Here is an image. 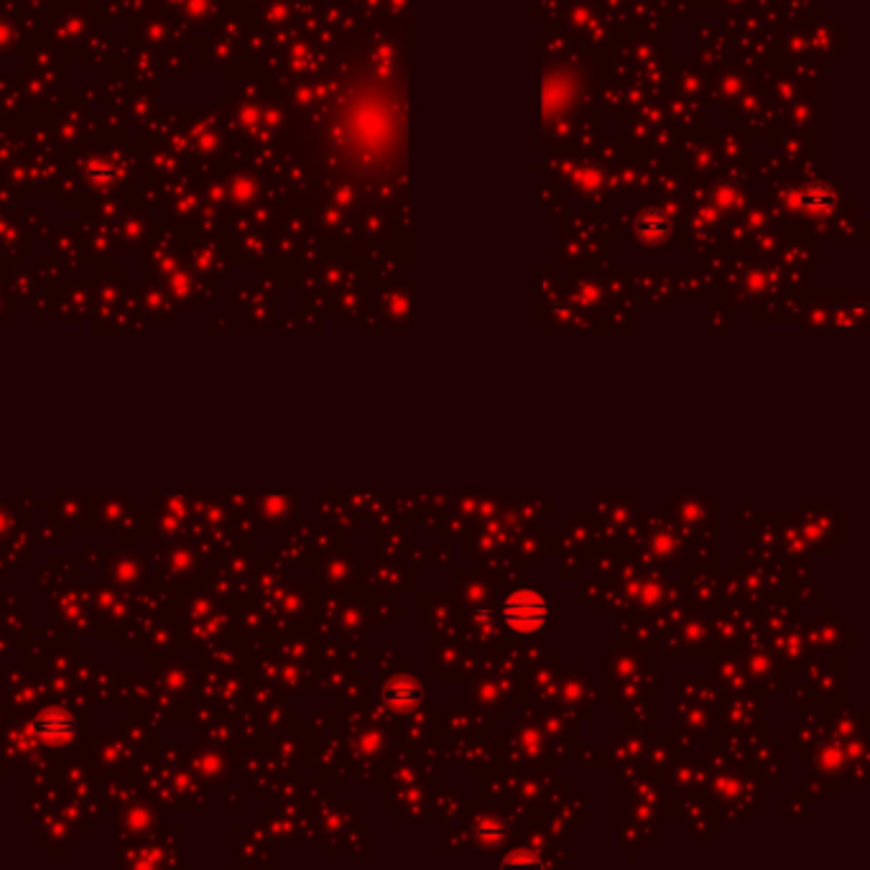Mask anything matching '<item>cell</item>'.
I'll return each instance as SVG.
<instances>
[{"mask_svg":"<svg viewBox=\"0 0 870 870\" xmlns=\"http://www.w3.org/2000/svg\"><path fill=\"white\" fill-rule=\"evenodd\" d=\"M549 610L552 607L547 603L544 592H538L534 587H519L503 603V620L513 633L534 636L547 625Z\"/></svg>","mask_w":870,"mask_h":870,"instance_id":"6da1fadb","label":"cell"},{"mask_svg":"<svg viewBox=\"0 0 870 870\" xmlns=\"http://www.w3.org/2000/svg\"><path fill=\"white\" fill-rule=\"evenodd\" d=\"M34 733L47 743H62L77 733V719L67 710H47L36 718Z\"/></svg>","mask_w":870,"mask_h":870,"instance_id":"3957f363","label":"cell"},{"mask_svg":"<svg viewBox=\"0 0 870 870\" xmlns=\"http://www.w3.org/2000/svg\"><path fill=\"white\" fill-rule=\"evenodd\" d=\"M424 697V689H421V682L414 679V676H406V674H399L393 676L383 689V700L391 704V710L396 712H411Z\"/></svg>","mask_w":870,"mask_h":870,"instance_id":"7a4b0ae2","label":"cell"}]
</instances>
